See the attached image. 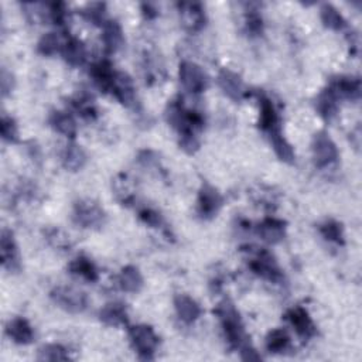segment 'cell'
I'll return each instance as SVG.
<instances>
[{
  "label": "cell",
  "instance_id": "6da1fadb",
  "mask_svg": "<svg viewBox=\"0 0 362 362\" xmlns=\"http://www.w3.org/2000/svg\"><path fill=\"white\" fill-rule=\"evenodd\" d=\"M214 313L219 319L225 338L233 349H238L239 352H242L252 347L249 337L245 331L241 314L231 300L221 301L214 310Z\"/></svg>",
  "mask_w": 362,
  "mask_h": 362
},
{
  "label": "cell",
  "instance_id": "7a4b0ae2",
  "mask_svg": "<svg viewBox=\"0 0 362 362\" xmlns=\"http://www.w3.org/2000/svg\"><path fill=\"white\" fill-rule=\"evenodd\" d=\"M245 252L248 253L249 267L256 276L275 285H281L285 281V275L279 263L269 251L262 248H255V249L248 248L245 249Z\"/></svg>",
  "mask_w": 362,
  "mask_h": 362
},
{
  "label": "cell",
  "instance_id": "3957f363",
  "mask_svg": "<svg viewBox=\"0 0 362 362\" xmlns=\"http://www.w3.org/2000/svg\"><path fill=\"white\" fill-rule=\"evenodd\" d=\"M72 222L82 230H101L107 223V212L95 200L82 198L74 204Z\"/></svg>",
  "mask_w": 362,
  "mask_h": 362
},
{
  "label": "cell",
  "instance_id": "277c9868",
  "mask_svg": "<svg viewBox=\"0 0 362 362\" xmlns=\"http://www.w3.org/2000/svg\"><path fill=\"white\" fill-rule=\"evenodd\" d=\"M129 340L133 349L138 352L141 359L150 361L155 358V354L159 347V336L153 327L148 324H138L129 327Z\"/></svg>",
  "mask_w": 362,
  "mask_h": 362
},
{
  "label": "cell",
  "instance_id": "5b68a950",
  "mask_svg": "<svg viewBox=\"0 0 362 362\" xmlns=\"http://www.w3.org/2000/svg\"><path fill=\"white\" fill-rule=\"evenodd\" d=\"M178 78H180V84L183 85V88L187 90V93H190L193 95L205 93L210 85V78H208L207 72L203 70V67L198 65L197 63L189 61V60L180 63Z\"/></svg>",
  "mask_w": 362,
  "mask_h": 362
},
{
  "label": "cell",
  "instance_id": "8992f818",
  "mask_svg": "<svg viewBox=\"0 0 362 362\" xmlns=\"http://www.w3.org/2000/svg\"><path fill=\"white\" fill-rule=\"evenodd\" d=\"M50 297L53 303L70 314H81L88 308V296L70 286H57L52 290Z\"/></svg>",
  "mask_w": 362,
  "mask_h": 362
},
{
  "label": "cell",
  "instance_id": "52a82bcc",
  "mask_svg": "<svg viewBox=\"0 0 362 362\" xmlns=\"http://www.w3.org/2000/svg\"><path fill=\"white\" fill-rule=\"evenodd\" d=\"M311 153L314 164L319 168L330 167L338 160V149L327 132H319L314 134L311 142Z\"/></svg>",
  "mask_w": 362,
  "mask_h": 362
},
{
  "label": "cell",
  "instance_id": "ba28073f",
  "mask_svg": "<svg viewBox=\"0 0 362 362\" xmlns=\"http://www.w3.org/2000/svg\"><path fill=\"white\" fill-rule=\"evenodd\" d=\"M223 205V197L218 189H215L208 181H204L198 190L197 198V214L201 219H214Z\"/></svg>",
  "mask_w": 362,
  "mask_h": 362
},
{
  "label": "cell",
  "instance_id": "9c48e42d",
  "mask_svg": "<svg viewBox=\"0 0 362 362\" xmlns=\"http://www.w3.org/2000/svg\"><path fill=\"white\" fill-rule=\"evenodd\" d=\"M123 107L130 108V109H138V95H136V86L133 79L126 74L116 71L111 93Z\"/></svg>",
  "mask_w": 362,
  "mask_h": 362
},
{
  "label": "cell",
  "instance_id": "30bf717a",
  "mask_svg": "<svg viewBox=\"0 0 362 362\" xmlns=\"http://www.w3.org/2000/svg\"><path fill=\"white\" fill-rule=\"evenodd\" d=\"M285 319L303 341H310L317 336V326L314 324L308 311L301 306L289 308L285 314Z\"/></svg>",
  "mask_w": 362,
  "mask_h": 362
},
{
  "label": "cell",
  "instance_id": "8fae6325",
  "mask_svg": "<svg viewBox=\"0 0 362 362\" xmlns=\"http://www.w3.org/2000/svg\"><path fill=\"white\" fill-rule=\"evenodd\" d=\"M178 13L180 20L183 24L184 30L189 33H198L201 31L207 24V16L205 10L201 3L198 2H183L178 3Z\"/></svg>",
  "mask_w": 362,
  "mask_h": 362
},
{
  "label": "cell",
  "instance_id": "7c38bea8",
  "mask_svg": "<svg viewBox=\"0 0 362 362\" xmlns=\"http://www.w3.org/2000/svg\"><path fill=\"white\" fill-rule=\"evenodd\" d=\"M0 258H2V266L10 274H19L22 270L19 246L13 233L9 230H3L0 235Z\"/></svg>",
  "mask_w": 362,
  "mask_h": 362
},
{
  "label": "cell",
  "instance_id": "4fadbf2b",
  "mask_svg": "<svg viewBox=\"0 0 362 362\" xmlns=\"http://www.w3.org/2000/svg\"><path fill=\"white\" fill-rule=\"evenodd\" d=\"M329 88L338 101L356 102L361 98V81L355 77H336L330 81Z\"/></svg>",
  "mask_w": 362,
  "mask_h": 362
},
{
  "label": "cell",
  "instance_id": "5bb4252c",
  "mask_svg": "<svg viewBox=\"0 0 362 362\" xmlns=\"http://www.w3.org/2000/svg\"><path fill=\"white\" fill-rule=\"evenodd\" d=\"M218 86L225 97H228L234 102H241L245 95L244 81L239 74L230 68H222L218 72Z\"/></svg>",
  "mask_w": 362,
  "mask_h": 362
},
{
  "label": "cell",
  "instance_id": "9a60e30c",
  "mask_svg": "<svg viewBox=\"0 0 362 362\" xmlns=\"http://www.w3.org/2000/svg\"><path fill=\"white\" fill-rule=\"evenodd\" d=\"M112 191L115 198L122 205H132L136 201V196H138V186L136 181L126 173H119L112 178Z\"/></svg>",
  "mask_w": 362,
  "mask_h": 362
},
{
  "label": "cell",
  "instance_id": "2e32d148",
  "mask_svg": "<svg viewBox=\"0 0 362 362\" xmlns=\"http://www.w3.org/2000/svg\"><path fill=\"white\" fill-rule=\"evenodd\" d=\"M259 127L267 136L274 132L282 130L281 118L275 104L263 94H259Z\"/></svg>",
  "mask_w": 362,
  "mask_h": 362
},
{
  "label": "cell",
  "instance_id": "e0dca14e",
  "mask_svg": "<svg viewBox=\"0 0 362 362\" xmlns=\"http://www.w3.org/2000/svg\"><path fill=\"white\" fill-rule=\"evenodd\" d=\"M256 234L269 245H278L286 238V222L278 218H265L256 226Z\"/></svg>",
  "mask_w": 362,
  "mask_h": 362
},
{
  "label": "cell",
  "instance_id": "ac0fdd59",
  "mask_svg": "<svg viewBox=\"0 0 362 362\" xmlns=\"http://www.w3.org/2000/svg\"><path fill=\"white\" fill-rule=\"evenodd\" d=\"M174 308H175L178 319L186 324L196 323L203 313L200 304L187 294H175L174 296Z\"/></svg>",
  "mask_w": 362,
  "mask_h": 362
},
{
  "label": "cell",
  "instance_id": "d6986e66",
  "mask_svg": "<svg viewBox=\"0 0 362 362\" xmlns=\"http://www.w3.org/2000/svg\"><path fill=\"white\" fill-rule=\"evenodd\" d=\"M68 272L72 276L89 283H97L100 281V270L97 265L85 255H79L72 259L68 265Z\"/></svg>",
  "mask_w": 362,
  "mask_h": 362
},
{
  "label": "cell",
  "instance_id": "ffe728a7",
  "mask_svg": "<svg viewBox=\"0 0 362 362\" xmlns=\"http://www.w3.org/2000/svg\"><path fill=\"white\" fill-rule=\"evenodd\" d=\"M6 334L13 343L19 345H29L34 341L36 337L34 329L23 317H15L6 324Z\"/></svg>",
  "mask_w": 362,
  "mask_h": 362
},
{
  "label": "cell",
  "instance_id": "44dd1931",
  "mask_svg": "<svg viewBox=\"0 0 362 362\" xmlns=\"http://www.w3.org/2000/svg\"><path fill=\"white\" fill-rule=\"evenodd\" d=\"M100 320L109 327H122L127 326L129 323V314L127 308L120 301H112L105 304L100 310Z\"/></svg>",
  "mask_w": 362,
  "mask_h": 362
},
{
  "label": "cell",
  "instance_id": "7402d4cb",
  "mask_svg": "<svg viewBox=\"0 0 362 362\" xmlns=\"http://www.w3.org/2000/svg\"><path fill=\"white\" fill-rule=\"evenodd\" d=\"M102 42L108 54L118 53L125 45V33L116 20H109L102 27Z\"/></svg>",
  "mask_w": 362,
  "mask_h": 362
},
{
  "label": "cell",
  "instance_id": "603a6c76",
  "mask_svg": "<svg viewBox=\"0 0 362 362\" xmlns=\"http://www.w3.org/2000/svg\"><path fill=\"white\" fill-rule=\"evenodd\" d=\"M118 285L123 292L134 294V293H139L143 289L145 279L138 267L127 265L120 270V274L118 276Z\"/></svg>",
  "mask_w": 362,
  "mask_h": 362
},
{
  "label": "cell",
  "instance_id": "cb8c5ba5",
  "mask_svg": "<svg viewBox=\"0 0 362 362\" xmlns=\"http://www.w3.org/2000/svg\"><path fill=\"white\" fill-rule=\"evenodd\" d=\"M61 56L64 61L71 67H81L86 61V47L85 44L75 37H68L64 41Z\"/></svg>",
  "mask_w": 362,
  "mask_h": 362
},
{
  "label": "cell",
  "instance_id": "d4e9b609",
  "mask_svg": "<svg viewBox=\"0 0 362 362\" xmlns=\"http://www.w3.org/2000/svg\"><path fill=\"white\" fill-rule=\"evenodd\" d=\"M50 126L60 134L65 136L68 139H75L78 127L74 116L65 111H53L49 116Z\"/></svg>",
  "mask_w": 362,
  "mask_h": 362
},
{
  "label": "cell",
  "instance_id": "484cf974",
  "mask_svg": "<svg viewBox=\"0 0 362 362\" xmlns=\"http://www.w3.org/2000/svg\"><path fill=\"white\" fill-rule=\"evenodd\" d=\"M115 72L116 71L113 70L112 64L108 60H101V61L95 63L89 70V75L93 77L95 85L102 90L104 94L111 93V86H112Z\"/></svg>",
  "mask_w": 362,
  "mask_h": 362
},
{
  "label": "cell",
  "instance_id": "4316f807",
  "mask_svg": "<svg viewBox=\"0 0 362 362\" xmlns=\"http://www.w3.org/2000/svg\"><path fill=\"white\" fill-rule=\"evenodd\" d=\"M70 105L72 107V109L84 119L88 120H94L98 116V109H97V104L94 97L90 95L86 90H79L77 93L71 100H70Z\"/></svg>",
  "mask_w": 362,
  "mask_h": 362
},
{
  "label": "cell",
  "instance_id": "83f0119b",
  "mask_svg": "<svg viewBox=\"0 0 362 362\" xmlns=\"http://www.w3.org/2000/svg\"><path fill=\"white\" fill-rule=\"evenodd\" d=\"M338 100L337 97L331 93V89L327 86L319 94V97L315 98V109L326 122H331L337 113H338Z\"/></svg>",
  "mask_w": 362,
  "mask_h": 362
},
{
  "label": "cell",
  "instance_id": "f1b7e54d",
  "mask_svg": "<svg viewBox=\"0 0 362 362\" xmlns=\"http://www.w3.org/2000/svg\"><path fill=\"white\" fill-rule=\"evenodd\" d=\"M86 160H88V156H86L85 150L74 142L68 143L61 153V163H63L64 168L68 171H72V173L82 170L84 166L86 164Z\"/></svg>",
  "mask_w": 362,
  "mask_h": 362
},
{
  "label": "cell",
  "instance_id": "f546056e",
  "mask_svg": "<svg viewBox=\"0 0 362 362\" xmlns=\"http://www.w3.org/2000/svg\"><path fill=\"white\" fill-rule=\"evenodd\" d=\"M267 138H269L272 148H274L276 156L279 157V160H282L283 163H288V164L294 163L296 153L293 150V146L289 143V141L283 136L282 130L270 133Z\"/></svg>",
  "mask_w": 362,
  "mask_h": 362
},
{
  "label": "cell",
  "instance_id": "4dcf8cb0",
  "mask_svg": "<svg viewBox=\"0 0 362 362\" xmlns=\"http://www.w3.org/2000/svg\"><path fill=\"white\" fill-rule=\"evenodd\" d=\"M292 340L286 330L275 329L267 333L265 340V347L272 354H283L290 348Z\"/></svg>",
  "mask_w": 362,
  "mask_h": 362
},
{
  "label": "cell",
  "instance_id": "1f68e13d",
  "mask_svg": "<svg viewBox=\"0 0 362 362\" xmlns=\"http://www.w3.org/2000/svg\"><path fill=\"white\" fill-rule=\"evenodd\" d=\"M42 234L49 245L60 252H67L72 248V241L70 235L64 230L57 228V226H50V228L44 230Z\"/></svg>",
  "mask_w": 362,
  "mask_h": 362
},
{
  "label": "cell",
  "instance_id": "d6a6232c",
  "mask_svg": "<svg viewBox=\"0 0 362 362\" xmlns=\"http://www.w3.org/2000/svg\"><path fill=\"white\" fill-rule=\"evenodd\" d=\"M63 45H64V41H61L60 36L57 33L50 31L47 34H44L38 40L37 52H38V54H41L44 57H53L57 53H61Z\"/></svg>",
  "mask_w": 362,
  "mask_h": 362
},
{
  "label": "cell",
  "instance_id": "836d02e7",
  "mask_svg": "<svg viewBox=\"0 0 362 362\" xmlns=\"http://www.w3.org/2000/svg\"><path fill=\"white\" fill-rule=\"evenodd\" d=\"M319 231L322 234V237L331 244L336 245H344L345 239H344V228L343 223L336 221V219H327L323 223L319 225Z\"/></svg>",
  "mask_w": 362,
  "mask_h": 362
},
{
  "label": "cell",
  "instance_id": "e575fe53",
  "mask_svg": "<svg viewBox=\"0 0 362 362\" xmlns=\"http://www.w3.org/2000/svg\"><path fill=\"white\" fill-rule=\"evenodd\" d=\"M81 15L84 16L85 20H88L89 23H93L94 26H98V27H104L109 22L108 12H107V5L105 3H100V2L88 3L81 10Z\"/></svg>",
  "mask_w": 362,
  "mask_h": 362
},
{
  "label": "cell",
  "instance_id": "d590c367",
  "mask_svg": "<svg viewBox=\"0 0 362 362\" xmlns=\"http://www.w3.org/2000/svg\"><path fill=\"white\" fill-rule=\"evenodd\" d=\"M320 17H322L323 26L333 31H341L347 26L343 15L333 5H329V3H324L322 6Z\"/></svg>",
  "mask_w": 362,
  "mask_h": 362
},
{
  "label": "cell",
  "instance_id": "8d00e7d4",
  "mask_svg": "<svg viewBox=\"0 0 362 362\" xmlns=\"http://www.w3.org/2000/svg\"><path fill=\"white\" fill-rule=\"evenodd\" d=\"M37 359L56 362V361H68V359H71V356L65 347H63L60 344H47V345H42L38 349Z\"/></svg>",
  "mask_w": 362,
  "mask_h": 362
},
{
  "label": "cell",
  "instance_id": "74e56055",
  "mask_svg": "<svg viewBox=\"0 0 362 362\" xmlns=\"http://www.w3.org/2000/svg\"><path fill=\"white\" fill-rule=\"evenodd\" d=\"M245 31L249 37H260L265 30L263 17L258 10H246L245 13Z\"/></svg>",
  "mask_w": 362,
  "mask_h": 362
},
{
  "label": "cell",
  "instance_id": "f35d334b",
  "mask_svg": "<svg viewBox=\"0 0 362 362\" xmlns=\"http://www.w3.org/2000/svg\"><path fill=\"white\" fill-rule=\"evenodd\" d=\"M0 133H2V139L8 143H16L19 141V126L17 122L8 115H2L0 119Z\"/></svg>",
  "mask_w": 362,
  "mask_h": 362
},
{
  "label": "cell",
  "instance_id": "ab89813d",
  "mask_svg": "<svg viewBox=\"0 0 362 362\" xmlns=\"http://www.w3.org/2000/svg\"><path fill=\"white\" fill-rule=\"evenodd\" d=\"M139 218L148 225L150 228L155 230H162L164 234L168 235V230L166 226V222L162 217V214L153 208H143L139 211Z\"/></svg>",
  "mask_w": 362,
  "mask_h": 362
},
{
  "label": "cell",
  "instance_id": "60d3db41",
  "mask_svg": "<svg viewBox=\"0 0 362 362\" xmlns=\"http://www.w3.org/2000/svg\"><path fill=\"white\" fill-rule=\"evenodd\" d=\"M47 20L58 27H64L68 20L67 6L63 2H54L47 5Z\"/></svg>",
  "mask_w": 362,
  "mask_h": 362
},
{
  "label": "cell",
  "instance_id": "b9f144b4",
  "mask_svg": "<svg viewBox=\"0 0 362 362\" xmlns=\"http://www.w3.org/2000/svg\"><path fill=\"white\" fill-rule=\"evenodd\" d=\"M138 162L141 163V166H143L145 168L150 170V171H157V174H164L160 160L157 159L156 153L152 150H142L138 156Z\"/></svg>",
  "mask_w": 362,
  "mask_h": 362
},
{
  "label": "cell",
  "instance_id": "7bdbcfd3",
  "mask_svg": "<svg viewBox=\"0 0 362 362\" xmlns=\"http://www.w3.org/2000/svg\"><path fill=\"white\" fill-rule=\"evenodd\" d=\"M0 84H2V95L6 98L15 88V77L12 72H9L6 68L2 70V75H0Z\"/></svg>",
  "mask_w": 362,
  "mask_h": 362
},
{
  "label": "cell",
  "instance_id": "ee69618b",
  "mask_svg": "<svg viewBox=\"0 0 362 362\" xmlns=\"http://www.w3.org/2000/svg\"><path fill=\"white\" fill-rule=\"evenodd\" d=\"M142 10H143V16L146 19H149V20H153V19H156L159 16L157 9L153 5H150V3H143L142 5Z\"/></svg>",
  "mask_w": 362,
  "mask_h": 362
}]
</instances>
